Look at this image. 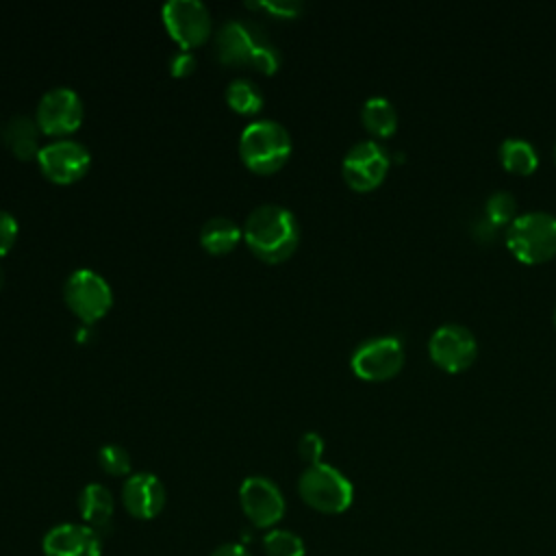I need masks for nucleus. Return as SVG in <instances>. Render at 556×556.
Here are the masks:
<instances>
[{"mask_svg": "<svg viewBox=\"0 0 556 556\" xmlns=\"http://www.w3.org/2000/svg\"><path fill=\"white\" fill-rule=\"evenodd\" d=\"M239 502L256 528H271L285 515V497L276 482L265 476H250L239 486Z\"/></svg>", "mask_w": 556, "mask_h": 556, "instance_id": "12", "label": "nucleus"}, {"mask_svg": "<svg viewBox=\"0 0 556 556\" xmlns=\"http://www.w3.org/2000/svg\"><path fill=\"white\" fill-rule=\"evenodd\" d=\"M298 452L300 456L308 463H321V454H324V439L317 432H304L298 441Z\"/></svg>", "mask_w": 556, "mask_h": 556, "instance_id": "26", "label": "nucleus"}, {"mask_svg": "<svg viewBox=\"0 0 556 556\" xmlns=\"http://www.w3.org/2000/svg\"><path fill=\"white\" fill-rule=\"evenodd\" d=\"M263 545L267 556H304V541L291 530H269Z\"/></svg>", "mask_w": 556, "mask_h": 556, "instance_id": "23", "label": "nucleus"}, {"mask_svg": "<svg viewBox=\"0 0 556 556\" xmlns=\"http://www.w3.org/2000/svg\"><path fill=\"white\" fill-rule=\"evenodd\" d=\"M361 122L374 137H391L397 128V109L384 96H371L361 106Z\"/></svg>", "mask_w": 556, "mask_h": 556, "instance_id": "19", "label": "nucleus"}, {"mask_svg": "<svg viewBox=\"0 0 556 556\" xmlns=\"http://www.w3.org/2000/svg\"><path fill=\"white\" fill-rule=\"evenodd\" d=\"M2 282H4V271H2V267H0V287H2Z\"/></svg>", "mask_w": 556, "mask_h": 556, "instance_id": "30", "label": "nucleus"}, {"mask_svg": "<svg viewBox=\"0 0 556 556\" xmlns=\"http://www.w3.org/2000/svg\"><path fill=\"white\" fill-rule=\"evenodd\" d=\"M15 239H17V219L9 211L0 208V256L11 250Z\"/></svg>", "mask_w": 556, "mask_h": 556, "instance_id": "27", "label": "nucleus"}, {"mask_svg": "<svg viewBox=\"0 0 556 556\" xmlns=\"http://www.w3.org/2000/svg\"><path fill=\"white\" fill-rule=\"evenodd\" d=\"M98 463L111 476H126V473H130V456L117 443L102 445L98 450Z\"/></svg>", "mask_w": 556, "mask_h": 556, "instance_id": "24", "label": "nucleus"}, {"mask_svg": "<svg viewBox=\"0 0 556 556\" xmlns=\"http://www.w3.org/2000/svg\"><path fill=\"white\" fill-rule=\"evenodd\" d=\"M63 298L70 311L85 324L102 319L113 304V291L109 282L89 267L74 269L67 276L63 285Z\"/></svg>", "mask_w": 556, "mask_h": 556, "instance_id": "5", "label": "nucleus"}, {"mask_svg": "<svg viewBox=\"0 0 556 556\" xmlns=\"http://www.w3.org/2000/svg\"><path fill=\"white\" fill-rule=\"evenodd\" d=\"M500 163L513 174H530L539 165V152L532 141L523 137H506L497 146Z\"/></svg>", "mask_w": 556, "mask_h": 556, "instance_id": "20", "label": "nucleus"}, {"mask_svg": "<svg viewBox=\"0 0 556 556\" xmlns=\"http://www.w3.org/2000/svg\"><path fill=\"white\" fill-rule=\"evenodd\" d=\"M122 502L132 517L152 519L165 506V486L154 473H132L122 486Z\"/></svg>", "mask_w": 556, "mask_h": 556, "instance_id": "15", "label": "nucleus"}, {"mask_svg": "<svg viewBox=\"0 0 556 556\" xmlns=\"http://www.w3.org/2000/svg\"><path fill=\"white\" fill-rule=\"evenodd\" d=\"M300 497L319 513H343L354 500L352 482L332 465L315 463L308 465L298 480Z\"/></svg>", "mask_w": 556, "mask_h": 556, "instance_id": "4", "label": "nucleus"}, {"mask_svg": "<svg viewBox=\"0 0 556 556\" xmlns=\"http://www.w3.org/2000/svg\"><path fill=\"white\" fill-rule=\"evenodd\" d=\"M161 17L180 50L200 46L208 39L213 28L211 13L200 0H169L161 7Z\"/></svg>", "mask_w": 556, "mask_h": 556, "instance_id": "8", "label": "nucleus"}, {"mask_svg": "<svg viewBox=\"0 0 556 556\" xmlns=\"http://www.w3.org/2000/svg\"><path fill=\"white\" fill-rule=\"evenodd\" d=\"M37 165L46 178L67 185L85 176L91 165L89 150L74 139H52L41 146Z\"/></svg>", "mask_w": 556, "mask_h": 556, "instance_id": "11", "label": "nucleus"}, {"mask_svg": "<svg viewBox=\"0 0 556 556\" xmlns=\"http://www.w3.org/2000/svg\"><path fill=\"white\" fill-rule=\"evenodd\" d=\"M239 154L256 174L280 169L291 154V135L276 119L250 122L239 135Z\"/></svg>", "mask_w": 556, "mask_h": 556, "instance_id": "2", "label": "nucleus"}, {"mask_svg": "<svg viewBox=\"0 0 556 556\" xmlns=\"http://www.w3.org/2000/svg\"><path fill=\"white\" fill-rule=\"evenodd\" d=\"M211 556H250V552L243 545L226 543V545H219Z\"/></svg>", "mask_w": 556, "mask_h": 556, "instance_id": "29", "label": "nucleus"}, {"mask_svg": "<svg viewBox=\"0 0 556 556\" xmlns=\"http://www.w3.org/2000/svg\"><path fill=\"white\" fill-rule=\"evenodd\" d=\"M241 237H243V228L224 215L206 219L200 230V243L211 254L230 252L239 243Z\"/></svg>", "mask_w": 556, "mask_h": 556, "instance_id": "18", "label": "nucleus"}, {"mask_svg": "<svg viewBox=\"0 0 556 556\" xmlns=\"http://www.w3.org/2000/svg\"><path fill=\"white\" fill-rule=\"evenodd\" d=\"M554 324H556V308H554Z\"/></svg>", "mask_w": 556, "mask_h": 556, "instance_id": "32", "label": "nucleus"}, {"mask_svg": "<svg viewBox=\"0 0 556 556\" xmlns=\"http://www.w3.org/2000/svg\"><path fill=\"white\" fill-rule=\"evenodd\" d=\"M113 495L104 484L89 482L87 486H83L78 495V510L89 528H93L96 532L104 530L113 517Z\"/></svg>", "mask_w": 556, "mask_h": 556, "instance_id": "17", "label": "nucleus"}, {"mask_svg": "<svg viewBox=\"0 0 556 556\" xmlns=\"http://www.w3.org/2000/svg\"><path fill=\"white\" fill-rule=\"evenodd\" d=\"M265 41L267 37L254 24L228 20L215 35V50L219 61L228 65H252L256 50Z\"/></svg>", "mask_w": 556, "mask_h": 556, "instance_id": "13", "label": "nucleus"}, {"mask_svg": "<svg viewBox=\"0 0 556 556\" xmlns=\"http://www.w3.org/2000/svg\"><path fill=\"white\" fill-rule=\"evenodd\" d=\"M35 122L41 132L50 137H65L74 132L83 122V100L65 85L50 87L37 102Z\"/></svg>", "mask_w": 556, "mask_h": 556, "instance_id": "9", "label": "nucleus"}, {"mask_svg": "<svg viewBox=\"0 0 556 556\" xmlns=\"http://www.w3.org/2000/svg\"><path fill=\"white\" fill-rule=\"evenodd\" d=\"M506 245L521 263H543L556 254V213L532 208L506 226Z\"/></svg>", "mask_w": 556, "mask_h": 556, "instance_id": "3", "label": "nucleus"}, {"mask_svg": "<svg viewBox=\"0 0 556 556\" xmlns=\"http://www.w3.org/2000/svg\"><path fill=\"white\" fill-rule=\"evenodd\" d=\"M39 132L37 122L28 115H13L2 126V139L17 159H37L41 150Z\"/></svg>", "mask_w": 556, "mask_h": 556, "instance_id": "16", "label": "nucleus"}, {"mask_svg": "<svg viewBox=\"0 0 556 556\" xmlns=\"http://www.w3.org/2000/svg\"><path fill=\"white\" fill-rule=\"evenodd\" d=\"M248 248L265 263H280L293 254L300 241L295 215L280 204H258L243 222Z\"/></svg>", "mask_w": 556, "mask_h": 556, "instance_id": "1", "label": "nucleus"}, {"mask_svg": "<svg viewBox=\"0 0 556 556\" xmlns=\"http://www.w3.org/2000/svg\"><path fill=\"white\" fill-rule=\"evenodd\" d=\"M226 102L232 111L241 113V115H252V113H258L263 109V102H265V96L261 91V87L245 78V76H239V78H232L226 87Z\"/></svg>", "mask_w": 556, "mask_h": 556, "instance_id": "21", "label": "nucleus"}, {"mask_svg": "<svg viewBox=\"0 0 556 556\" xmlns=\"http://www.w3.org/2000/svg\"><path fill=\"white\" fill-rule=\"evenodd\" d=\"M554 161H556V146H554Z\"/></svg>", "mask_w": 556, "mask_h": 556, "instance_id": "31", "label": "nucleus"}, {"mask_svg": "<svg viewBox=\"0 0 556 556\" xmlns=\"http://www.w3.org/2000/svg\"><path fill=\"white\" fill-rule=\"evenodd\" d=\"M195 70V56L191 50H176L169 56V72L174 76H187Z\"/></svg>", "mask_w": 556, "mask_h": 556, "instance_id": "28", "label": "nucleus"}, {"mask_svg": "<svg viewBox=\"0 0 556 556\" xmlns=\"http://www.w3.org/2000/svg\"><path fill=\"white\" fill-rule=\"evenodd\" d=\"M517 198L508 189H495L484 200V217L493 226H508L517 217Z\"/></svg>", "mask_w": 556, "mask_h": 556, "instance_id": "22", "label": "nucleus"}, {"mask_svg": "<svg viewBox=\"0 0 556 556\" xmlns=\"http://www.w3.org/2000/svg\"><path fill=\"white\" fill-rule=\"evenodd\" d=\"M430 358L445 371H463L467 369L478 354L476 334L456 321L441 324L428 339Z\"/></svg>", "mask_w": 556, "mask_h": 556, "instance_id": "10", "label": "nucleus"}, {"mask_svg": "<svg viewBox=\"0 0 556 556\" xmlns=\"http://www.w3.org/2000/svg\"><path fill=\"white\" fill-rule=\"evenodd\" d=\"M389 163L391 154L380 141L361 139L345 152L341 161V174L352 189L369 191L384 180Z\"/></svg>", "mask_w": 556, "mask_h": 556, "instance_id": "7", "label": "nucleus"}, {"mask_svg": "<svg viewBox=\"0 0 556 556\" xmlns=\"http://www.w3.org/2000/svg\"><path fill=\"white\" fill-rule=\"evenodd\" d=\"M404 365V345L393 334H380L361 341L352 356L350 367L363 380H387Z\"/></svg>", "mask_w": 556, "mask_h": 556, "instance_id": "6", "label": "nucleus"}, {"mask_svg": "<svg viewBox=\"0 0 556 556\" xmlns=\"http://www.w3.org/2000/svg\"><path fill=\"white\" fill-rule=\"evenodd\" d=\"M46 556H100V534L83 523H59L43 536Z\"/></svg>", "mask_w": 556, "mask_h": 556, "instance_id": "14", "label": "nucleus"}, {"mask_svg": "<svg viewBox=\"0 0 556 556\" xmlns=\"http://www.w3.org/2000/svg\"><path fill=\"white\" fill-rule=\"evenodd\" d=\"M245 7L267 11V13L276 15V17H282V20L295 17V15H300L304 11V4L298 2V0H258V2H245Z\"/></svg>", "mask_w": 556, "mask_h": 556, "instance_id": "25", "label": "nucleus"}]
</instances>
